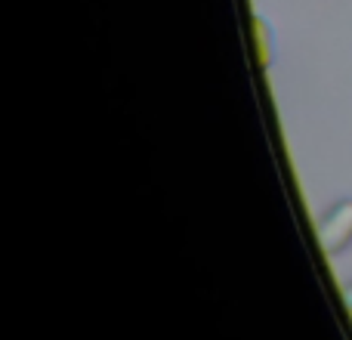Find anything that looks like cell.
Instances as JSON below:
<instances>
[{
	"instance_id": "cell-2",
	"label": "cell",
	"mask_w": 352,
	"mask_h": 340,
	"mask_svg": "<svg viewBox=\"0 0 352 340\" xmlns=\"http://www.w3.org/2000/svg\"><path fill=\"white\" fill-rule=\"evenodd\" d=\"M343 297H346V306L352 310V285H346V291H343Z\"/></svg>"
},
{
	"instance_id": "cell-1",
	"label": "cell",
	"mask_w": 352,
	"mask_h": 340,
	"mask_svg": "<svg viewBox=\"0 0 352 340\" xmlns=\"http://www.w3.org/2000/svg\"><path fill=\"white\" fill-rule=\"evenodd\" d=\"M318 242L328 254H340L352 242V198H343L331 207L318 223Z\"/></svg>"
}]
</instances>
